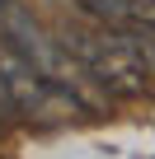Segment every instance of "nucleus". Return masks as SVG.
I'll use <instances>...</instances> for the list:
<instances>
[{"label": "nucleus", "instance_id": "obj_2", "mask_svg": "<svg viewBox=\"0 0 155 159\" xmlns=\"http://www.w3.org/2000/svg\"><path fill=\"white\" fill-rule=\"evenodd\" d=\"M0 108L19 122H33V126H66L70 117H94V108L80 94H70L52 75H42L5 38H0Z\"/></svg>", "mask_w": 155, "mask_h": 159}, {"label": "nucleus", "instance_id": "obj_4", "mask_svg": "<svg viewBox=\"0 0 155 159\" xmlns=\"http://www.w3.org/2000/svg\"><path fill=\"white\" fill-rule=\"evenodd\" d=\"M75 10L155 47V0H75Z\"/></svg>", "mask_w": 155, "mask_h": 159}, {"label": "nucleus", "instance_id": "obj_3", "mask_svg": "<svg viewBox=\"0 0 155 159\" xmlns=\"http://www.w3.org/2000/svg\"><path fill=\"white\" fill-rule=\"evenodd\" d=\"M0 38L5 42H14L42 75H52L56 84H66L70 94H80L94 112H99V98L90 94V80H85V70L70 61V52L61 47V38H52L42 24H38V14L24 5V0H0Z\"/></svg>", "mask_w": 155, "mask_h": 159}, {"label": "nucleus", "instance_id": "obj_1", "mask_svg": "<svg viewBox=\"0 0 155 159\" xmlns=\"http://www.w3.org/2000/svg\"><path fill=\"white\" fill-rule=\"evenodd\" d=\"M61 47L70 52V61L85 70V80L104 94H118V98H141L150 94V75H155V61H150V42L122 33V28H108L99 19H75L66 24L61 33Z\"/></svg>", "mask_w": 155, "mask_h": 159}]
</instances>
